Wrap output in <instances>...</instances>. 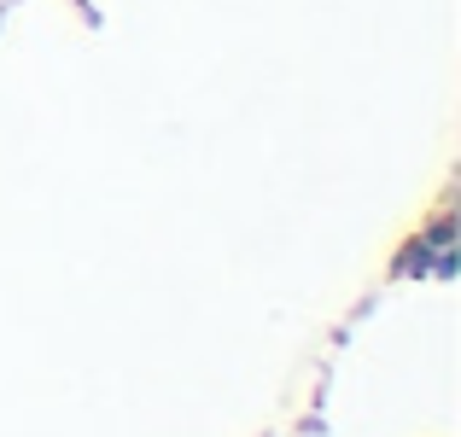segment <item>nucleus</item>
<instances>
[{
	"mask_svg": "<svg viewBox=\"0 0 461 437\" xmlns=\"http://www.w3.org/2000/svg\"><path fill=\"white\" fill-rule=\"evenodd\" d=\"M444 251H450V245H444ZM432 257H438V251H432L420 234H409V239H403V251L392 257V281H409V274L420 281V274H432Z\"/></svg>",
	"mask_w": 461,
	"mask_h": 437,
	"instance_id": "obj_1",
	"label": "nucleus"
}]
</instances>
